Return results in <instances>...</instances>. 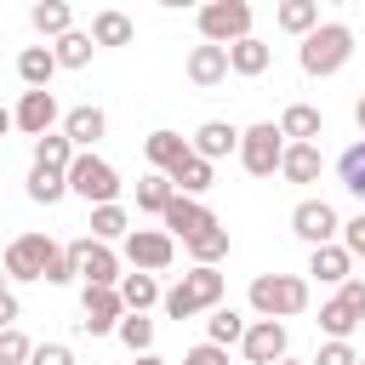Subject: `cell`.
Returning <instances> with one entry per match:
<instances>
[{
    "mask_svg": "<svg viewBox=\"0 0 365 365\" xmlns=\"http://www.w3.org/2000/svg\"><path fill=\"white\" fill-rule=\"evenodd\" d=\"M80 325L91 331V336H108V331H120V319H125V302H120V285H86L80 291Z\"/></svg>",
    "mask_w": 365,
    "mask_h": 365,
    "instance_id": "obj_9",
    "label": "cell"
},
{
    "mask_svg": "<svg viewBox=\"0 0 365 365\" xmlns=\"http://www.w3.org/2000/svg\"><path fill=\"white\" fill-rule=\"evenodd\" d=\"M291 228H297V240H308V245H336L342 217H336L331 200H302V205L291 211Z\"/></svg>",
    "mask_w": 365,
    "mask_h": 365,
    "instance_id": "obj_10",
    "label": "cell"
},
{
    "mask_svg": "<svg viewBox=\"0 0 365 365\" xmlns=\"http://www.w3.org/2000/svg\"><path fill=\"white\" fill-rule=\"evenodd\" d=\"M234 68H228V51L222 46H194L188 51V80L200 86V91H211V86H222Z\"/></svg>",
    "mask_w": 365,
    "mask_h": 365,
    "instance_id": "obj_18",
    "label": "cell"
},
{
    "mask_svg": "<svg viewBox=\"0 0 365 365\" xmlns=\"http://www.w3.org/2000/svg\"><path fill=\"white\" fill-rule=\"evenodd\" d=\"M342 251H348V257H365V211H359L354 222H342Z\"/></svg>",
    "mask_w": 365,
    "mask_h": 365,
    "instance_id": "obj_44",
    "label": "cell"
},
{
    "mask_svg": "<svg viewBox=\"0 0 365 365\" xmlns=\"http://www.w3.org/2000/svg\"><path fill=\"white\" fill-rule=\"evenodd\" d=\"M6 131H11V108H0V137H6Z\"/></svg>",
    "mask_w": 365,
    "mask_h": 365,
    "instance_id": "obj_47",
    "label": "cell"
},
{
    "mask_svg": "<svg viewBox=\"0 0 365 365\" xmlns=\"http://www.w3.org/2000/svg\"><path fill=\"white\" fill-rule=\"evenodd\" d=\"M314 365H359V354H354L348 342H325V348L314 354Z\"/></svg>",
    "mask_w": 365,
    "mask_h": 365,
    "instance_id": "obj_41",
    "label": "cell"
},
{
    "mask_svg": "<svg viewBox=\"0 0 365 365\" xmlns=\"http://www.w3.org/2000/svg\"><path fill=\"white\" fill-rule=\"evenodd\" d=\"M29 354H34V342L11 325V331H0V365H29Z\"/></svg>",
    "mask_w": 365,
    "mask_h": 365,
    "instance_id": "obj_39",
    "label": "cell"
},
{
    "mask_svg": "<svg viewBox=\"0 0 365 365\" xmlns=\"http://www.w3.org/2000/svg\"><path fill=\"white\" fill-rule=\"evenodd\" d=\"M17 74L29 91H51V74H57V51L51 46H23L17 51Z\"/></svg>",
    "mask_w": 365,
    "mask_h": 365,
    "instance_id": "obj_19",
    "label": "cell"
},
{
    "mask_svg": "<svg viewBox=\"0 0 365 365\" xmlns=\"http://www.w3.org/2000/svg\"><path fill=\"white\" fill-rule=\"evenodd\" d=\"M336 171H342V188H348V194L365 205V137H359V143H354V148L336 160Z\"/></svg>",
    "mask_w": 365,
    "mask_h": 365,
    "instance_id": "obj_37",
    "label": "cell"
},
{
    "mask_svg": "<svg viewBox=\"0 0 365 365\" xmlns=\"http://www.w3.org/2000/svg\"><path fill=\"white\" fill-rule=\"evenodd\" d=\"M143 154H148V165H154L160 177H171V171L194 154V143L177 137V131H148V137H143Z\"/></svg>",
    "mask_w": 365,
    "mask_h": 365,
    "instance_id": "obj_16",
    "label": "cell"
},
{
    "mask_svg": "<svg viewBox=\"0 0 365 365\" xmlns=\"http://www.w3.org/2000/svg\"><path fill=\"white\" fill-rule=\"evenodd\" d=\"M240 348H245L251 365H279V359H285V325H279V319H251Z\"/></svg>",
    "mask_w": 365,
    "mask_h": 365,
    "instance_id": "obj_14",
    "label": "cell"
},
{
    "mask_svg": "<svg viewBox=\"0 0 365 365\" xmlns=\"http://www.w3.org/2000/svg\"><path fill=\"white\" fill-rule=\"evenodd\" d=\"M279 29L308 40V34L319 29V0H285V6H279Z\"/></svg>",
    "mask_w": 365,
    "mask_h": 365,
    "instance_id": "obj_28",
    "label": "cell"
},
{
    "mask_svg": "<svg viewBox=\"0 0 365 365\" xmlns=\"http://www.w3.org/2000/svg\"><path fill=\"white\" fill-rule=\"evenodd\" d=\"M137 365H165V359H160V354H143V359H137Z\"/></svg>",
    "mask_w": 365,
    "mask_h": 365,
    "instance_id": "obj_48",
    "label": "cell"
},
{
    "mask_svg": "<svg viewBox=\"0 0 365 365\" xmlns=\"http://www.w3.org/2000/svg\"><path fill=\"white\" fill-rule=\"evenodd\" d=\"M51 51H57V68H86V63H91V51H97V40L74 29V34H63Z\"/></svg>",
    "mask_w": 365,
    "mask_h": 365,
    "instance_id": "obj_34",
    "label": "cell"
},
{
    "mask_svg": "<svg viewBox=\"0 0 365 365\" xmlns=\"http://www.w3.org/2000/svg\"><path fill=\"white\" fill-rule=\"evenodd\" d=\"M194 154H200V160H211V165H217V160H222V154H240V131H234V125H228V120H205V125H200V131H194Z\"/></svg>",
    "mask_w": 365,
    "mask_h": 365,
    "instance_id": "obj_20",
    "label": "cell"
},
{
    "mask_svg": "<svg viewBox=\"0 0 365 365\" xmlns=\"http://www.w3.org/2000/svg\"><path fill=\"white\" fill-rule=\"evenodd\" d=\"M354 125H359V131H365V97H359V103H354Z\"/></svg>",
    "mask_w": 365,
    "mask_h": 365,
    "instance_id": "obj_46",
    "label": "cell"
},
{
    "mask_svg": "<svg viewBox=\"0 0 365 365\" xmlns=\"http://www.w3.org/2000/svg\"><path fill=\"white\" fill-rule=\"evenodd\" d=\"M188 257H194V268H217V262L228 257V228L217 222V228H205L200 240H188Z\"/></svg>",
    "mask_w": 365,
    "mask_h": 365,
    "instance_id": "obj_29",
    "label": "cell"
},
{
    "mask_svg": "<svg viewBox=\"0 0 365 365\" xmlns=\"http://www.w3.org/2000/svg\"><path fill=\"white\" fill-rule=\"evenodd\" d=\"M11 125H17V131H29L34 143H40V137H51V125H57V97H51V91H23V97H17V108H11Z\"/></svg>",
    "mask_w": 365,
    "mask_h": 365,
    "instance_id": "obj_13",
    "label": "cell"
},
{
    "mask_svg": "<svg viewBox=\"0 0 365 365\" xmlns=\"http://www.w3.org/2000/svg\"><path fill=\"white\" fill-rule=\"evenodd\" d=\"M319 143H285V160H279V177L285 182H314L319 177Z\"/></svg>",
    "mask_w": 365,
    "mask_h": 365,
    "instance_id": "obj_23",
    "label": "cell"
},
{
    "mask_svg": "<svg viewBox=\"0 0 365 365\" xmlns=\"http://www.w3.org/2000/svg\"><path fill=\"white\" fill-rule=\"evenodd\" d=\"M205 342H217V348L245 342V319H240L234 308H211V319H205Z\"/></svg>",
    "mask_w": 365,
    "mask_h": 365,
    "instance_id": "obj_33",
    "label": "cell"
},
{
    "mask_svg": "<svg viewBox=\"0 0 365 365\" xmlns=\"http://www.w3.org/2000/svg\"><path fill=\"white\" fill-rule=\"evenodd\" d=\"M171 177H160V171H148L143 182H137V211H154V217H165V205H171Z\"/></svg>",
    "mask_w": 365,
    "mask_h": 365,
    "instance_id": "obj_31",
    "label": "cell"
},
{
    "mask_svg": "<svg viewBox=\"0 0 365 365\" xmlns=\"http://www.w3.org/2000/svg\"><path fill=\"white\" fill-rule=\"evenodd\" d=\"M0 297H6V268H0Z\"/></svg>",
    "mask_w": 365,
    "mask_h": 365,
    "instance_id": "obj_49",
    "label": "cell"
},
{
    "mask_svg": "<svg viewBox=\"0 0 365 365\" xmlns=\"http://www.w3.org/2000/svg\"><path fill=\"white\" fill-rule=\"evenodd\" d=\"M211 177H217V171H211V160L188 154V160H182V165L171 171V188H177V194H188V200H200V194L211 188Z\"/></svg>",
    "mask_w": 365,
    "mask_h": 365,
    "instance_id": "obj_26",
    "label": "cell"
},
{
    "mask_svg": "<svg viewBox=\"0 0 365 365\" xmlns=\"http://www.w3.org/2000/svg\"><path fill=\"white\" fill-rule=\"evenodd\" d=\"M308 274H314L319 285H348V279H354V257L342 251V240H336V245H314V251H308Z\"/></svg>",
    "mask_w": 365,
    "mask_h": 365,
    "instance_id": "obj_17",
    "label": "cell"
},
{
    "mask_svg": "<svg viewBox=\"0 0 365 365\" xmlns=\"http://www.w3.org/2000/svg\"><path fill=\"white\" fill-rule=\"evenodd\" d=\"M51 251H57V240L51 234H17L11 245H6V279H46V262H51Z\"/></svg>",
    "mask_w": 365,
    "mask_h": 365,
    "instance_id": "obj_7",
    "label": "cell"
},
{
    "mask_svg": "<svg viewBox=\"0 0 365 365\" xmlns=\"http://www.w3.org/2000/svg\"><path fill=\"white\" fill-rule=\"evenodd\" d=\"M29 365H74V354H68L63 342H40V348L29 354Z\"/></svg>",
    "mask_w": 365,
    "mask_h": 365,
    "instance_id": "obj_42",
    "label": "cell"
},
{
    "mask_svg": "<svg viewBox=\"0 0 365 365\" xmlns=\"http://www.w3.org/2000/svg\"><path fill=\"white\" fill-rule=\"evenodd\" d=\"M160 222H165V234H171V240H182V245H188V240H200L205 228H217V217H211L200 200H188V194H171V205H165V217H160Z\"/></svg>",
    "mask_w": 365,
    "mask_h": 365,
    "instance_id": "obj_12",
    "label": "cell"
},
{
    "mask_svg": "<svg viewBox=\"0 0 365 365\" xmlns=\"http://www.w3.org/2000/svg\"><path fill=\"white\" fill-rule=\"evenodd\" d=\"M63 194H68V177H63V171H40V165L29 171V200H34V205H57Z\"/></svg>",
    "mask_w": 365,
    "mask_h": 365,
    "instance_id": "obj_35",
    "label": "cell"
},
{
    "mask_svg": "<svg viewBox=\"0 0 365 365\" xmlns=\"http://www.w3.org/2000/svg\"><path fill=\"white\" fill-rule=\"evenodd\" d=\"M359 365H365V359H359Z\"/></svg>",
    "mask_w": 365,
    "mask_h": 365,
    "instance_id": "obj_52",
    "label": "cell"
},
{
    "mask_svg": "<svg viewBox=\"0 0 365 365\" xmlns=\"http://www.w3.org/2000/svg\"><path fill=\"white\" fill-rule=\"evenodd\" d=\"M0 46H6V40H0Z\"/></svg>",
    "mask_w": 365,
    "mask_h": 365,
    "instance_id": "obj_51",
    "label": "cell"
},
{
    "mask_svg": "<svg viewBox=\"0 0 365 365\" xmlns=\"http://www.w3.org/2000/svg\"><path fill=\"white\" fill-rule=\"evenodd\" d=\"M68 257H74V274H80L86 285H120V279H125V274H120V257H114L103 240H74Z\"/></svg>",
    "mask_w": 365,
    "mask_h": 365,
    "instance_id": "obj_11",
    "label": "cell"
},
{
    "mask_svg": "<svg viewBox=\"0 0 365 365\" xmlns=\"http://www.w3.org/2000/svg\"><path fill=\"white\" fill-rule=\"evenodd\" d=\"M11 325H17V297L6 291V297H0V331H11Z\"/></svg>",
    "mask_w": 365,
    "mask_h": 365,
    "instance_id": "obj_45",
    "label": "cell"
},
{
    "mask_svg": "<svg viewBox=\"0 0 365 365\" xmlns=\"http://www.w3.org/2000/svg\"><path fill=\"white\" fill-rule=\"evenodd\" d=\"M268 63H274V51H268V40H240V46H228V68L234 74H245V80H257V74H268Z\"/></svg>",
    "mask_w": 365,
    "mask_h": 365,
    "instance_id": "obj_24",
    "label": "cell"
},
{
    "mask_svg": "<svg viewBox=\"0 0 365 365\" xmlns=\"http://www.w3.org/2000/svg\"><path fill=\"white\" fill-rule=\"evenodd\" d=\"M279 160H285V131H279L274 120H257V125L240 131V165H245L251 177H274Z\"/></svg>",
    "mask_w": 365,
    "mask_h": 365,
    "instance_id": "obj_6",
    "label": "cell"
},
{
    "mask_svg": "<svg viewBox=\"0 0 365 365\" xmlns=\"http://www.w3.org/2000/svg\"><path fill=\"white\" fill-rule=\"evenodd\" d=\"M103 131H108V114H103L97 103H80V108H68V114H63V137H68L80 154H91V143H97Z\"/></svg>",
    "mask_w": 365,
    "mask_h": 365,
    "instance_id": "obj_15",
    "label": "cell"
},
{
    "mask_svg": "<svg viewBox=\"0 0 365 365\" xmlns=\"http://www.w3.org/2000/svg\"><path fill=\"white\" fill-rule=\"evenodd\" d=\"M74 154H80V148H74L63 131H51V137H40V143H34V165H40V171H63V177H68Z\"/></svg>",
    "mask_w": 365,
    "mask_h": 365,
    "instance_id": "obj_25",
    "label": "cell"
},
{
    "mask_svg": "<svg viewBox=\"0 0 365 365\" xmlns=\"http://www.w3.org/2000/svg\"><path fill=\"white\" fill-rule=\"evenodd\" d=\"M131 234V217H125V205H97L91 211V240H125Z\"/></svg>",
    "mask_w": 365,
    "mask_h": 365,
    "instance_id": "obj_32",
    "label": "cell"
},
{
    "mask_svg": "<svg viewBox=\"0 0 365 365\" xmlns=\"http://www.w3.org/2000/svg\"><path fill=\"white\" fill-rule=\"evenodd\" d=\"M336 302H342V308H348V314H354V319H365V279H359V274H354V279H348V285H336Z\"/></svg>",
    "mask_w": 365,
    "mask_h": 365,
    "instance_id": "obj_40",
    "label": "cell"
},
{
    "mask_svg": "<svg viewBox=\"0 0 365 365\" xmlns=\"http://www.w3.org/2000/svg\"><path fill=\"white\" fill-rule=\"evenodd\" d=\"M29 23H34V34H46L51 46H57L63 34H74V11H68V0H40V6L29 11Z\"/></svg>",
    "mask_w": 365,
    "mask_h": 365,
    "instance_id": "obj_21",
    "label": "cell"
},
{
    "mask_svg": "<svg viewBox=\"0 0 365 365\" xmlns=\"http://www.w3.org/2000/svg\"><path fill=\"white\" fill-rule=\"evenodd\" d=\"M251 308L262 319H291L308 308V279L302 274H257L251 279Z\"/></svg>",
    "mask_w": 365,
    "mask_h": 365,
    "instance_id": "obj_3",
    "label": "cell"
},
{
    "mask_svg": "<svg viewBox=\"0 0 365 365\" xmlns=\"http://www.w3.org/2000/svg\"><path fill=\"white\" fill-rule=\"evenodd\" d=\"M200 40L205 46H240V40H251V6L245 0H211V6H200Z\"/></svg>",
    "mask_w": 365,
    "mask_h": 365,
    "instance_id": "obj_5",
    "label": "cell"
},
{
    "mask_svg": "<svg viewBox=\"0 0 365 365\" xmlns=\"http://www.w3.org/2000/svg\"><path fill=\"white\" fill-rule=\"evenodd\" d=\"M91 40L97 46H131V17L125 11H97L91 17Z\"/></svg>",
    "mask_w": 365,
    "mask_h": 365,
    "instance_id": "obj_30",
    "label": "cell"
},
{
    "mask_svg": "<svg viewBox=\"0 0 365 365\" xmlns=\"http://www.w3.org/2000/svg\"><path fill=\"white\" fill-rule=\"evenodd\" d=\"M222 302V274L217 268H188L165 297H160V308L171 314V319H194V314H205V308H217Z\"/></svg>",
    "mask_w": 365,
    "mask_h": 365,
    "instance_id": "obj_2",
    "label": "cell"
},
{
    "mask_svg": "<svg viewBox=\"0 0 365 365\" xmlns=\"http://www.w3.org/2000/svg\"><path fill=\"white\" fill-rule=\"evenodd\" d=\"M171 257H177V240L165 228H131L125 234V262L137 274H160V268H171Z\"/></svg>",
    "mask_w": 365,
    "mask_h": 365,
    "instance_id": "obj_8",
    "label": "cell"
},
{
    "mask_svg": "<svg viewBox=\"0 0 365 365\" xmlns=\"http://www.w3.org/2000/svg\"><path fill=\"white\" fill-rule=\"evenodd\" d=\"M279 365H302V359H279Z\"/></svg>",
    "mask_w": 365,
    "mask_h": 365,
    "instance_id": "obj_50",
    "label": "cell"
},
{
    "mask_svg": "<svg viewBox=\"0 0 365 365\" xmlns=\"http://www.w3.org/2000/svg\"><path fill=\"white\" fill-rule=\"evenodd\" d=\"M114 336H120V342H125L137 359H143V354H154V319H143V314H125Z\"/></svg>",
    "mask_w": 365,
    "mask_h": 365,
    "instance_id": "obj_36",
    "label": "cell"
},
{
    "mask_svg": "<svg viewBox=\"0 0 365 365\" xmlns=\"http://www.w3.org/2000/svg\"><path fill=\"white\" fill-rule=\"evenodd\" d=\"M68 194H80L91 211H97V205H120V171H114L103 154H74V165H68Z\"/></svg>",
    "mask_w": 365,
    "mask_h": 365,
    "instance_id": "obj_4",
    "label": "cell"
},
{
    "mask_svg": "<svg viewBox=\"0 0 365 365\" xmlns=\"http://www.w3.org/2000/svg\"><path fill=\"white\" fill-rule=\"evenodd\" d=\"M279 131H285L291 143H314V137H325V114H319L314 103H291V108L279 114Z\"/></svg>",
    "mask_w": 365,
    "mask_h": 365,
    "instance_id": "obj_22",
    "label": "cell"
},
{
    "mask_svg": "<svg viewBox=\"0 0 365 365\" xmlns=\"http://www.w3.org/2000/svg\"><path fill=\"white\" fill-rule=\"evenodd\" d=\"M182 365H228V348L200 342V348H188V354H182Z\"/></svg>",
    "mask_w": 365,
    "mask_h": 365,
    "instance_id": "obj_43",
    "label": "cell"
},
{
    "mask_svg": "<svg viewBox=\"0 0 365 365\" xmlns=\"http://www.w3.org/2000/svg\"><path fill=\"white\" fill-rule=\"evenodd\" d=\"M165 291L154 285V274H125L120 279V302H125V314H143V308H154Z\"/></svg>",
    "mask_w": 365,
    "mask_h": 365,
    "instance_id": "obj_27",
    "label": "cell"
},
{
    "mask_svg": "<svg viewBox=\"0 0 365 365\" xmlns=\"http://www.w3.org/2000/svg\"><path fill=\"white\" fill-rule=\"evenodd\" d=\"M348 57H354V29H348V23H319V29L302 40V51H297L302 74H314V80L336 74Z\"/></svg>",
    "mask_w": 365,
    "mask_h": 365,
    "instance_id": "obj_1",
    "label": "cell"
},
{
    "mask_svg": "<svg viewBox=\"0 0 365 365\" xmlns=\"http://www.w3.org/2000/svg\"><path fill=\"white\" fill-rule=\"evenodd\" d=\"M354 325H359V319H354V314H348V308H342L336 297H331V302L319 308V331H325L331 342H348V331H354Z\"/></svg>",
    "mask_w": 365,
    "mask_h": 365,
    "instance_id": "obj_38",
    "label": "cell"
}]
</instances>
